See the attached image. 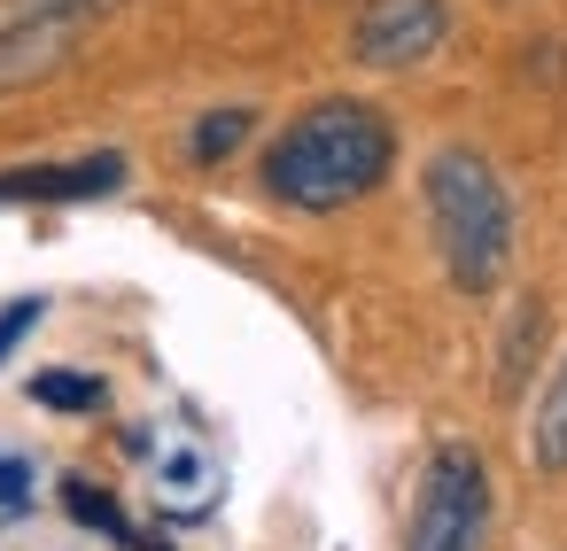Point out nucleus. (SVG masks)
Instances as JSON below:
<instances>
[{"instance_id":"obj_5","label":"nucleus","mask_w":567,"mask_h":551,"mask_svg":"<svg viewBox=\"0 0 567 551\" xmlns=\"http://www.w3.org/2000/svg\"><path fill=\"white\" fill-rule=\"evenodd\" d=\"M443 40H451L443 0H365L350 17V55L365 71H420Z\"/></svg>"},{"instance_id":"obj_3","label":"nucleus","mask_w":567,"mask_h":551,"mask_svg":"<svg viewBox=\"0 0 567 551\" xmlns=\"http://www.w3.org/2000/svg\"><path fill=\"white\" fill-rule=\"evenodd\" d=\"M489 520H497V497H489L482 450L474 443H443L427 458V474H420L404 551H489Z\"/></svg>"},{"instance_id":"obj_9","label":"nucleus","mask_w":567,"mask_h":551,"mask_svg":"<svg viewBox=\"0 0 567 551\" xmlns=\"http://www.w3.org/2000/svg\"><path fill=\"white\" fill-rule=\"evenodd\" d=\"M536 334H544V303H513V326H505V357H497V396H520V365L536 357Z\"/></svg>"},{"instance_id":"obj_7","label":"nucleus","mask_w":567,"mask_h":551,"mask_svg":"<svg viewBox=\"0 0 567 551\" xmlns=\"http://www.w3.org/2000/svg\"><path fill=\"white\" fill-rule=\"evenodd\" d=\"M528 458H536V474H567V350H559L544 396L528 404Z\"/></svg>"},{"instance_id":"obj_12","label":"nucleus","mask_w":567,"mask_h":551,"mask_svg":"<svg viewBox=\"0 0 567 551\" xmlns=\"http://www.w3.org/2000/svg\"><path fill=\"white\" fill-rule=\"evenodd\" d=\"M24 505H32V466L0 450V520H9V512H24Z\"/></svg>"},{"instance_id":"obj_6","label":"nucleus","mask_w":567,"mask_h":551,"mask_svg":"<svg viewBox=\"0 0 567 551\" xmlns=\"http://www.w3.org/2000/svg\"><path fill=\"white\" fill-rule=\"evenodd\" d=\"M117 187H125V156L117 148H94V156H71V164L0 171V202H94V195H117Z\"/></svg>"},{"instance_id":"obj_11","label":"nucleus","mask_w":567,"mask_h":551,"mask_svg":"<svg viewBox=\"0 0 567 551\" xmlns=\"http://www.w3.org/2000/svg\"><path fill=\"white\" fill-rule=\"evenodd\" d=\"M63 505H71V512H79L86 528H102L110 543H141V536H133V520L117 512V497H102L94 481H71V489H63Z\"/></svg>"},{"instance_id":"obj_1","label":"nucleus","mask_w":567,"mask_h":551,"mask_svg":"<svg viewBox=\"0 0 567 551\" xmlns=\"http://www.w3.org/2000/svg\"><path fill=\"white\" fill-rule=\"evenodd\" d=\"M389 171H396V125L358 94H327V102L296 110L265 148V195L303 218L365 202Z\"/></svg>"},{"instance_id":"obj_2","label":"nucleus","mask_w":567,"mask_h":551,"mask_svg":"<svg viewBox=\"0 0 567 551\" xmlns=\"http://www.w3.org/2000/svg\"><path fill=\"white\" fill-rule=\"evenodd\" d=\"M420 195H427V226H435L451 288L458 295H489L513 272V241H520V218H513V195H505L497 164L482 148L451 141V148L427 156Z\"/></svg>"},{"instance_id":"obj_10","label":"nucleus","mask_w":567,"mask_h":551,"mask_svg":"<svg viewBox=\"0 0 567 551\" xmlns=\"http://www.w3.org/2000/svg\"><path fill=\"white\" fill-rule=\"evenodd\" d=\"M110 388L94 381V373H71V365H55V373H40L32 381V404H48V412H94Z\"/></svg>"},{"instance_id":"obj_8","label":"nucleus","mask_w":567,"mask_h":551,"mask_svg":"<svg viewBox=\"0 0 567 551\" xmlns=\"http://www.w3.org/2000/svg\"><path fill=\"white\" fill-rule=\"evenodd\" d=\"M249 133H257V110H203L195 117V133H187V156L195 164H226V156H241L249 148Z\"/></svg>"},{"instance_id":"obj_13","label":"nucleus","mask_w":567,"mask_h":551,"mask_svg":"<svg viewBox=\"0 0 567 551\" xmlns=\"http://www.w3.org/2000/svg\"><path fill=\"white\" fill-rule=\"evenodd\" d=\"M40 326V295H24V303H9V311H0V357H9L24 334Z\"/></svg>"},{"instance_id":"obj_4","label":"nucleus","mask_w":567,"mask_h":551,"mask_svg":"<svg viewBox=\"0 0 567 551\" xmlns=\"http://www.w3.org/2000/svg\"><path fill=\"white\" fill-rule=\"evenodd\" d=\"M102 9L94 0H0V94L63 71Z\"/></svg>"},{"instance_id":"obj_14","label":"nucleus","mask_w":567,"mask_h":551,"mask_svg":"<svg viewBox=\"0 0 567 551\" xmlns=\"http://www.w3.org/2000/svg\"><path fill=\"white\" fill-rule=\"evenodd\" d=\"M94 9H110V0H94Z\"/></svg>"}]
</instances>
